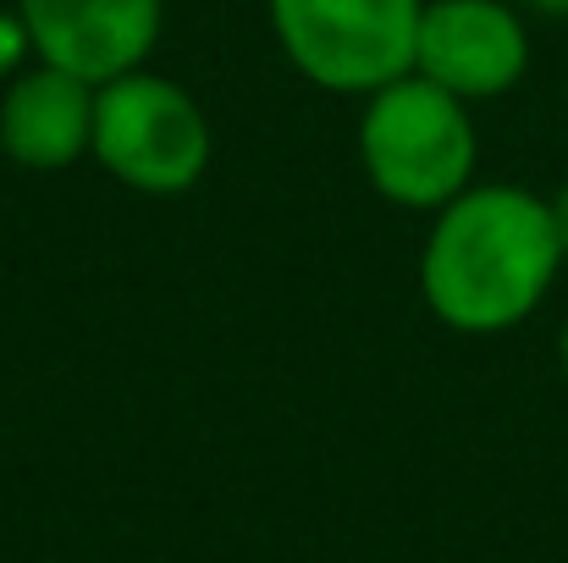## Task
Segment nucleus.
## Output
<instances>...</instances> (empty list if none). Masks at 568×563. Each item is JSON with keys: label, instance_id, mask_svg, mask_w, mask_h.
Instances as JSON below:
<instances>
[{"label": "nucleus", "instance_id": "11", "mask_svg": "<svg viewBox=\"0 0 568 563\" xmlns=\"http://www.w3.org/2000/svg\"><path fill=\"white\" fill-rule=\"evenodd\" d=\"M558 371H564V386H568V315H564V332H558Z\"/></svg>", "mask_w": 568, "mask_h": 563}, {"label": "nucleus", "instance_id": "8", "mask_svg": "<svg viewBox=\"0 0 568 563\" xmlns=\"http://www.w3.org/2000/svg\"><path fill=\"white\" fill-rule=\"evenodd\" d=\"M33 61H39V56H33V39H28L22 17H17L11 6H0V89H6L11 78H22Z\"/></svg>", "mask_w": 568, "mask_h": 563}, {"label": "nucleus", "instance_id": "12", "mask_svg": "<svg viewBox=\"0 0 568 563\" xmlns=\"http://www.w3.org/2000/svg\"><path fill=\"white\" fill-rule=\"evenodd\" d=\"M564 100H568V89H564Z\"/></svg>", "mask_w": 568, "mask_h": 563}, {"label": "nucleus", "instance_id": "3", "mask_svg": "<svg viewBox=\"0 0 568 563\" xmlns=\"http://www.w3.org/2000/svg\"><path fill=\"white\" fill-rule=\"evenodd\" d=\"M94 167L133 193L172 199L199 188L210 172L215 139L210 117L178 78H161L150 67L100 83L94 94Z\"/></svg>", "mask_w": 568, "mask_h": 563}, {"label": "nucleus", "instance_id": "4", "mask_svg": "<svg viewBox=\"0 0 568 563\" xmlns=\"http://www.w3.org/2000/svg\"><path fill=\"white\" fill-rule=\"evenodd\" d=\"M271 33L298 78L365 100L414 72L425 0H265Z\"/></svg>", "mask_w": 568, "mask_h": 563}, {"label": "nucleus", "instance_id": "2", "mask_svg": "<svg viewBox=\"0 0 568 563\" xmlns=\"http://www.w3.org/2000/svg\"><path fill=\"white\" fill-rule=\"evenodd\" d=\"M359 167L365 183L397 210L436 215L475 183L480 133L464 100L425 83L419 72L365 94L359 105Z\"/></svg>", "mask_w": 568, "mask_h": 563}, {"label": "nucleus", "instance_id": "9", "mask_svg": "<svg viewBox=\"0 0 568 563\" xmlns=\"http://www.w3.org/2000/svg\"><path fill=\"white\" fill-rule=\"evenodd\" d=\"M547 204H552V227H558V243H564V254H568V183L558 193H547Z\"/></svg>", "mask_w": 568, "mask_h": 563}, {"label": "nucleus", "instance_id": "5", "mask_svg": "<svg viewBox=\"0 0 568 563\" xmlns=\"http://www.w3.org/2000/svg\"><path fill=\"white\" fill-rule=\"evenodd\" d=\"M414 72L464 105L503 100L530 72V22L508 0H425Z\"/></svg>", "mask_w": 568, "mask_h": 563}, {"label": "nucleus", "instance_id": "1", "mask_svg": "<svg viewBox=\"0 0 568 563\" xmlns=\"http://www.w3.org/2000/svg\"><path fill=\"white\" fill-rule=\"evenodd\" d=\"M564 260L547 193L519 183H469L425 227L419 299L447 332L497 338L547 304Z\"/></svg>", "mask_w": 568, "mask_h": 563}, {"label": "nucleus", "instance_id": "10", "mask_svg": "<svg viewBox=\"0 0 568 563\" xmlns=\"http://www.w3.org/2000/svg\"><path fill=\"white\" fill-rule=\"evenodd\" d=\"M525 6H530L536 17H552V22H564L568 17V0H525Z\"/></svg>", "mask_w": 568, "mask_h": 563}, {"label": "nucleus", "instance_id": "6", "mask_svg": "<svg viewBox=\"0 0 568 563\" xmlns=\"http://www.w3.org/2000/svg\"><path fill=\"white\" fill-rule=\"evenodd\" d=\"M11 11L22 17L44 67H61L94 89L150 67L166 28V0H11Z\"/></svg>", "mask_w": 568, "mask_h": 563}, {"label": "nucleus", "instance_id": "7", "mask_svg": "<svg viewBox=\"0 0 568 563\" xmlns=\"http://www.w3.org/2000/svg\"><path fill=\"white\" fill-rule=\"evenodd\" d=\"M94 83L33 61L0 89V155L22 172H67L94 150Z\"/></svg>", "mask_w": 568, "mask_h": 563}]
</instances>
